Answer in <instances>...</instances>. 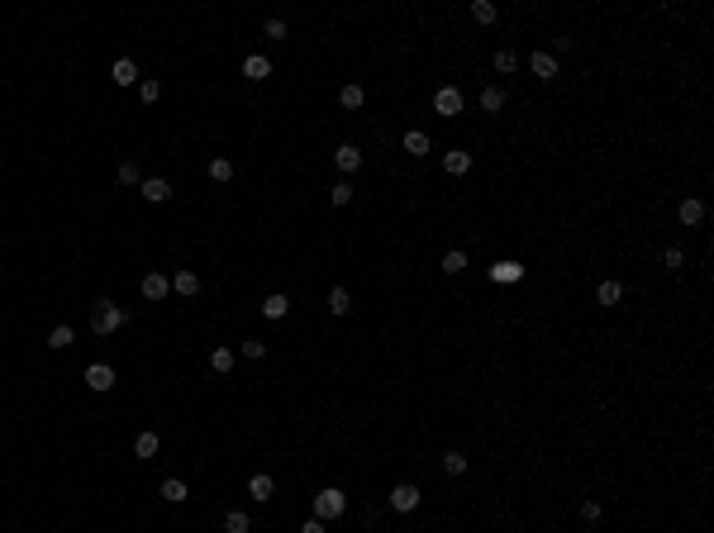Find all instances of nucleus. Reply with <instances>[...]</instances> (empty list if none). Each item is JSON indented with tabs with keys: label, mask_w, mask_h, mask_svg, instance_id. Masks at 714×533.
<instances>
[{
	"label": "nucleus",
	"mask_w": 714,
	"mask_h": 533,
	"mask_svg": "<svg viewBox=\"0 0 714 533\" xmlns=\"http://www.w3.org/2000/svg\"><path fill=\"white\" fill-rule=\"evenodd\" d=\"M528 67H533L543 81H552V77H557V57H552V53H533V57H528Z\"/></svg>",
	"instance_id": "9"
},
{
	"label": "nucleus",
	"mask_w": 714,
	"mask_h": 533,
	"mask_svg": "<svg viewBox=\"0 0 714 533\" xmlns=\"http://www.w3.org/2000/svg\"><path fill=\"white\" fill-rule=\"evenodd\" d=\"M186 495H191V491H186V481H177V476H167V481H162V500H167V505H181Z\"/></svg>",
	"instance_id": "16"
},
{
	"label": "nucleus",
	"mask_w": 714,
	"mask_h": 533,
	"mask_svg": "<svg viewBox=\"0 0 714 533\" xmlns=\"http://www.w3.org/2000/svg\"><path fill=\"white\" fill-rule=\"evenodd\" d=\"M362 101H367V91H362L357 81H348V86L338 91V105H343V109H357V105H362Z\"/></svg>",
	"instance_id": "17"
},
{
	"label": "nucleus",
	"mask_w": 714,
	"mask_h": 533,
	"mask_svg": "<svg viewBox=\"0 0 714 533\" xmlns=\"http://www.w3.org/2000/svg\"><path fill=\"white\" fill-rule=\"evenodd\" d=\"M491 276H496V281H519V262H500V267H491Z\"/></svg>",
	"instance_id": "30"
},
{
	"label": "nucleus",
	"mask_w": 714,
	"mask_h": 533,
	"mask_svg": "<svg viewBox=\"0 0 714 533\" xmlns=\"http://www.w3.org/2000/svg\"><path fill=\"white\" fill-rule=\"evenodd\" d=\"M596 300H600V305H619V300H624V286H619V281H600V286H596Z\"/></svg>",
	"instance_id": "18"
},
{
	"label": "nucleus",
	"mask_w": 714,
	"mask_h": 533,
	"mask_svg": "<svg viewBox=\"0 0 714 533\" xmlns=\"http://www.w3.org/2000/svg\"><path fill=\"white\" fill-rule=\"evenodd\" d=\"M329 200H333L338 210H343V205H353V186H348V181H338V186L329 191Z\"/></svg>",
	"instance_id": "28"
},
{
	"label": "nucleus",
	"mask_w": 714,
	"mask_h": 533,
	"mask_svg": "<svg viewBox=\"0 0 714 533\" xmlns=\"http://www.w3.org/2000/svg\"><path fill=\"white\" fill-rule=\"evenodd\" d=\"M143 200H153V205H162V200H172V181H162V177H148L143 186Z\"/></svg>",
	"instance_id": "5"
},
{
	"label": "nucleus",
	"mask_w": 714,
	"mask_h": 533,
	"mask_svg": "<svg viewBox=\"0 0 714 533\" xmlns=\"http://www.w3.org/2000/svg\"><path fill=\"white\" fill-rule=\"evenodd\" d=\"M172 291H181V296H196V291H201V276H196V272H177V276H172Z\"/></svg>",
	"instance_id": "19"
},
{
	"label": "nucleus",
	"mask_w": 714,
	"mask_h": 533,
	"mask_svg": "<svg viewBox=\"0 0 714 533\" xmlns=\"http://www.w3.org/2000/svg\"><path fill=\"white\" fill-rule=\"evenodd\" d=\"M86 386L91 391H114V367L110 362H91L86 367Z\"/></svg>",
	"instance_id": "4"
},
{
	"label": "nucleus",
	"mask_w": 714,
	"mask_h": 533,
	"mask_svg": "<svg viewBox=\"0 0 714 533\" xmlns=\"http://www.w3.org/2000/svg\"><path fill=\"white\" fill-rule=\"evenodd\" d=\"M72 338H77V333H72V324H58V328L48 333V348H72Z\"/></svg>",
	"instance_id": "23"
},
{
	"label": "nucleus",
	"mask_w": 714,
	"mask_h": 533,
	"mask_svg": "<svg viewBox=\"0 0 714 533\" xmlns=\"http://www.w3.org/2000/svg\"><path fill=\"white\" fill-rule=\"evenodd\" d=\"M209 367H214V372H229V367H233V348H214V352H209Z\"/></svg>",
	"instance_id": "26"
},
{
	"label": "nucleus",
	"mask_w": 714,
	"mask_h": 533,
	"mask_svg": "<svg viewBox=\"0 0 714 533\" xmlns=\"http://www.w3.org/2000/svg\"><path fill=\"white\" fill-rule=\"evenodd\" d=\"M209 177H214V181H229V177H233V162H229V157H214V162H209Z\"/></svg>",
	"instance_id": "27"
},
{
	"label": "nucleus",
	"mask_w": 714,
	"mask_h": 533,
	"mask_svg": "<svg viewBox=\"0 0 714 533\" xmlns=\"http://www.w3.org/2000/svg\"><path fill=\"white\" fill-rule=\"evenodd\" d=\"M681 262H686L681 248H667V252H662V267H681Z\"/></svg>",
	"instance_id": "38"
},
{
	"label": "nucleus",
	"mask_w": 714,
	"mask_h": 533,
	"mask_svg": "<svg viewBox=\"0 0 714 533\" xmlns=\"http://www.w3.org/2000/svg\"><path fill=\"white\" fill-rule=\"evenodd\" d=\"M443 471H448V476H462V471H467V457H462V452H448V457H443Z\"/></svg>",
	"instance_id": "29"
},
{
	"label": "nucleus",
	"mask_w": 714,
	"mask_h": 533,
	"mask_svg": "<svg viewBox=\"0 0 714 533\" xmlns=\"http://www.w3.org/2000/svg\"><path fill=\"white\" fill-rule=\"evenodd\" d=\"M348 310H353L348 291H343V286H333V291H329V315H348Z\"/></svg>",
	"instance_id": "21"
},
{
	"label": "nucleus",
	"mask_w": 714,
	"mask_h": 533,
	"mask_svg": "<svg viewBox=\"0 0 714 533\" xmlns=\"http://www.w3.org/2000/svg\"><path fill=\"white\" fill-rule=\"evenodd\" d=\"M138 291H143V296H148V300H162V296H167V291H172V281H167V276H162V272H148V276H143V286H138Z\"/></svg>",
	"instance_id": "8"
},
{
	"label": "nucleus",
	"mask_w": 714,
	"mask_h": 533,
	"mask_svg": "<svg viewBox=\"0 0 714 533\" xmlns=\"http://www.w3.org/2000/svg\"><path fill=\"white\" fill-rule=\"evenodd\" d=\"M243 77H248V81H267V77H272V62H267L262 53H253V57H243Z\"/></svg>",
	"instance_id": "7"
},
{
	"label": "nucleus",
	"mask_w": 714,
	"mask_h": 533,
	"mask_svg": "<svg viewBox=\"0 0 714 533\" xmlns=\"http://www.w3.org/2000/svg\"><path fill=\"white\" fill-rule=\"evenodd\" d=\"M391 505H396V510H400V515H409V510H419V486H396V491H391Z\"/></svg>",
	"instance_id": "6"
},
{
	"label": "nucleus",
	"mask_w": 714,
	"mask_h": 533,
	"mask_svg": "<svg viewBox=\"0 0 714 533\" xmlns=\"http://www.w3.org/2000/svg\"><path fill=\"white\" fill-rule=\"evenodd\" d=\"M343 505H348V495H343L338 486H324V491L314 495V519H338Z\"/></svg>",
	"instance_id": "2"
},
{
	"label": "nucleus",
	"mask_w": 714,
	"mask_h": 533,
	"mask_svg": "<svg viewBox=\"0 0 714 533\" xmlns=\"http://www.w3.org/2000/svg\"><path fill=\"white\" fill-rule=\"evenodd\" d=\"M138 96H143V101H148V105H153V101H157V96H162V81H143V86H138Z\"/></svg>",
	"instance_id": "34"
},
{
	"label": "nucleus",
	"mask_w": 714,
	"mask_h": 533,
	"mask_svg": "<svg viewBox=\"0 0 714 533\" xmlns=\"http://www.w3.org/2000/svg\"><path fill=\"white\" fill-rule=\"evenodd\" d=\"M681 224H686V229H691V224H700V219H705V205H700V200H681Z\"/></svg>",
	"instance_id": "20"
},
{
	"label": "nucleus",
	"mask_w": 714,
	"mask_h": 533,
	"mask_svg": "<svg viewBox=\"0 0 714 533\" xmlns=\"http://www.w3.org/2000/svg\"><path fill=\"white\" fill-rule=\"evenodd\" d=\"M301 533H324V519H305V529Z\"/></svg>",
	"instance_id": "39"
},
{
	"label": "nucleus",
	"mask_w": 714,
	"mask_h": 533,
	"mask_svg": "<svg viewBox=\"0 0 714 533\" xmlns=\"http://www.w3.org/2000/svg\"><path fill=\"white\" fill-rule=\"evenodd\" d=\"M405 153H414V157H424V153H429V133H419V129H409V133H405Z\"/></svg>",
	"instance_id": "22"
},
{
	"label": "nucleus",
	"mask_w": 714,
	"mask_h": 533,
	"mask_svg": "<svg viewBox=\"0 0 714 533\" xmlns=\"http://www.w3.org/2000/svg\"><path fill=\"white\" fill-rule=\"evenodd\" d=\"M243 357H253V362H257V357H267V343H257V338H248V343H243Z\"/></svg>",
	"instance_id": "36"
},
{
	"label": "nucleus",
	"mask_w": 714,
	"mask_h": 533,
	"mask_svg": "<svg viewBox=\"0 0 714 533\" xmlns=\"http://www.w3.org/2000/svg\"><path fill=\"white\" fill-rule=\"evenodd\" d=\"M286 310H291V300H286L281 291H272V296L262 300V315H267V320H286Z\"/></svg>",
	"instance_id": "11"
},
{
	"label": "nucleus",
	"mask_w": 714,
	"mask_h": 533,
	"mask_svg": "<svg viewBox=\"0 0 714 533\" xmlns=\"http://www.w3.org/2000/svg\"><path fill=\"white\" fill-rule=\"evenodd\" d=\"M119 181L133 186V181H138V162H119Z\"/></svg>",
	"instance_id": "35"
},
{
	"label": "nucleus",
	"mask_w": 714,
	"mask_h": 533,
	"mask_svg": "<svg viewBox=\"0 0 714 533\" xmlns=\"http://www.w3.org/2000/svg\"><path fill=\"white\" fill-rule=\"evenodd\" d=\"M333 162H338V172H357V167H362V153H357L353 143H343V148L333 153Z\"/></svg>",
	"instance_id": "10"
},
{
	"label": "nucleus",
	"mask_w": 714,
	"mask_h": 533,
	"mask_svg": "<svg viewBox=\"0 0 714 533\" xmlns=\"http://www.w3.org/2000/svg\"><path fill=\"white\" fill-rule=\"evenodd\" d=\"M91 328H96V333H114V328H124V310H119L114 300H96V305H91Z\"/></svg>",
	"instance_id": "1"
},
{
	"label": "nucleus",
	"mask_w": 714,
	"mask_h": 533,
	"mask_svg": "<svg viewBox=\"0 0 714 533\" xmlns=\"http://www.w3.org/2000/svg\"><path fill=\"white\" fill-rule=\"evenodd\" d=\"M443 172H448V177L472 172V153H448V157H443Z\"/></svg>",
	"instance_id": "14"
},
{
	"label": "nucleus",
	"mask_w": 714,
	"mask_h": 533,
	"mask_svg": "<svg viewBox=\"0 0 714 533\" xmlns=\"http://www.w3.org/2000/svg\"><path fill=\"white\" fill-rule=\"evenodd\" d=\"M514 67H519V57H514L510 48H500L496 53V72H514Z\"/></svg>",
	"instance_id": "33"
},
{
	"label": "nucleus",
	"mask_w": 714,
	"mask_h": 533,
	"mask_svg": "<svg viewBox=\"0 0 714 533\" xmlns=\"http://www.w3.org/2000/svg\"><path fill=\"white\" fill-rule=\"evenodd\" d=\"M110 77H114V86H133V81H138V67H133V62H129V57H119V62H114V72H110Z\"/></svg>",
	"instance_id": "13"
},
{
	"label": "nucleus",
	"mask_w": 714,
	"mask_h": 533,
	"mask_svg": "<svg viewBox=\"0 0 714 533\" xmlns=\"http://www.w3.org/2000/svg\"><path fill=\"white\" fill-rule=\"evenodd\" d=\"M462 267H467V252H448V257H443V272H448V276H457Z\"/></svg>",
	"instance_id": "32"
},
{
	"label": "nucleus",
	"mask_w": 714,
	"mask_h": 533,
	"mask_svg": "<svg viewBox=\"0 0 714 533\" xmlns=\"http://www.w3.org/2000/svg\"><path fill=\"white\" fill-rule=\"evenodd\" d=\"M224 533H248V515L243 510H229L224 515Z\"/></svg>",
	"instance_id": "25"
},
{
	"label": "nucleus",
	"mask_w": 714,
	"mask_h": 533,
	"mask_svg": "<svg viewBox=\"0 0 714 533\" xmlns=\"http://www.w3.org/2000/svg\"><path fill=\"white\" fill-rule=\"evenodd\" d=\"M157 447H162V443H157V433H138V438H133V457H143V462H148V457H157Z\"/></svg>",
	"instance_id": "15"
},
{
	"label": "nucleus",
	"mask_w": 714,
	"mask_h": 533,
	"mask_svg": "<svg viewBox=\"0 0 714 533\" xmlns=\"http://www.w3.org/2000/svg\"><path fill=\"white\" fill-rule=\"evenodd\" d=\"M248 495H253V500H262V505H267V500H272V495H277V481H272V476H253V481H248Z\"/></svg>",
	"instance_id": "12"
},
{
	"label": "nucleus",
	"mask_w": 714,
	"mask_h": 533,
	"mask_svg": "<svg viewBox=\"0 0 714 533\" xmlns=\"http://www.w3.org/2000/svg\"><path fill=\"white\" fill-rule=\"evenodd\" d=\"M267 38H286V19H267Z\"/></svg>",
	"instance_id": "37"
},
{
	"label": "nucleus",
	"mask_w": 714,
	"mask_h": 533,
	"mask_svg": "<svg viewBox=\"0 0 714 533\" xmlns=\"http://www.w3.org/2000/svg\"><path fill=\"white\" fill-rule=\"evenodd\" d=\"M472 14H476L481 24H496V5H491V0H476V5H472Z\"/></svg>",
	"instance_id": "31"
},
{
	"label": "nucleus",
	"mask_w": 714,
	"mask_h": 533,
	"mask_svg": "<svg viewBox=\"0 0 714 533\" xmlns=\"http://www.w3.org/2000/svg\"><path fill=\"white\" fill-rule=\"evenodd\" d=\"M500 105H505V91H500V86H486V91H481V109H491V114H496Z\"/></svg>",
	"instance_id": "24"
},
{
	"label": "nucleus",
	"mask_w": 714,
	"mask_h": 533,
	"mask_svg": "<svg viewBox=\"0 0 714 533\" xmlns=\"http://www.w3.org/2000/svg\"><path fill=\"white\" fill-rule=\"evenodd\" d=\"M433 109H438L443 119H457V114H462V91H457V86H443V91L433 96Z\"/></svg>",
	"instance_id": "3"
}]
</instances>
